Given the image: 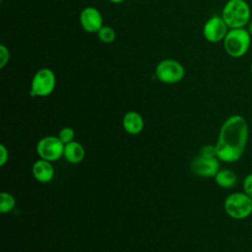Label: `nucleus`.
<instances>
[{
  "label": "nucleus",
  "mask_w": 252,
  "mask_h": 252,
  "mask_svg": "<svg viewBox=\"0 0 252 252\" xmlns=\"http://www.w3.org/2000/svg\"><path fill=\"white\" fill-rule=\"evenodd\" d=\"M55 84L56 78L53 71L42 68L34 74L30 94L32 96H47L54 91Z\"/></svg>",
  "instance_id": "obj_5"
},
{
  "label": "nucleus",
  "mask_w": 252,
  "mask_h": 252,
  "mask_svg": "<svg viewBox=\"0 0 252 252\" xmlns=\"http://www.w3.org/2000/svg\"><path fill=\"white\" fill-rule=\"evenodd\" d=\"M248 32L249 33L252 35V21L249 22V26H248Z\"/></svg>",
  "instance_id": "obj_22"
},
{
  "label": "nucleus",
  "mask_w": 252,
  "mask_h": 252,
  "mask_svg": "<svg viewBox=\"0 0 252 252\" xmlns=\"http://www.w3.org/2000/svg\"><path fill=\"white\" fill-rule=\"evenodd\" d=\"M219 158L217 157H202L199 156L192 162V170L202 177H215L220 170Z\"/></svg>",
  "instance_id": "obj_9"
},
{
  "label": "nucleus",
  "mask_w": 252,
  "mask_h": 252,
  "mask_svg": "<svg viewBox=\"0 0 252 252\" xmlns=\"http://www.w3.org/2000/svg\"><path fill=\"white\" fill-rule=\"evenodd\" d=\"M9 50L8 48L4 45H0V68H3L9 61Z\"/></svg>",
  "instance_id": "obj_20"
},
{
  "label": "nucleus",
  "mask_w": 252,
  "mask_h": 252,
  "mask_svg": "<svg viewBox=\"0 0 252 252\" xmlns=\"http://www.w3.org/2000/svg\"><path fill=\"white\" fill-rule=\"evenodd\" d=\"M243 192L252 199V173L247 174L243 179Z\"/></svg>",
  "instance_id": "obj_18"
},
{
  "label": "nucleus",
  "mask_w": 252,
  "mask_h": 252,
  "mask_svg": "<svg viewBox=\"0 0 252 252\" xmlns=\"http://www.w3.org/2000/svg\"><path fill=\"white\" fill-rule=\"evenodd\" d=\"M64 158L71 163H79L85 158V149L78 142H70L64 147Z\"/></svg>",
  "instance_id": "obj_13"
},
{
  "label": "nucleus",
  "mask_w": 252,
  "mask_h": 252,
  "mask_svg": "<svg viewBox=\"0 0 252 252\" xmlns=\"http://www.w3.org/2000/svg\"><path fill=\"white\" fill-rule=\"evenodd\" d=\"M249 138V126L246 119L234 114L221 125L216 144L217 156L220 160L235 162L243 155Z\"/></svg>",
  "instance_id": "obj_1"
},
{
  "label": "nucleus",
  "mask_w": 252,
  "mask_h": 252,
  "mask_svg": "<svg viewBox=\"0 0 252 252\" xmlns=\"http://www.w3.org/2000/svg\"><path fill=\"white\" fill-rule=\"evenodd\" d=\"M122 124L125 131L132 135L139 134L144 128L143 117L135 111L127 112L123 117Z\"/></svg>",
  "instance_id": "obj_12"
},
{
  "label": "nucleus",
  "mask_w": 252,
  "mask_h": 252,
  "mask_svg": "<svg viewBox=\"0 0 252 252\" xmlns=\"http://www.w3.org/2000/svg\"><path fill=\"white\" fill-rule=\"evenodd\" d=\"M110 2H112V3H116V4H119V3H122V2H124L125 0H109Z\"/></svg>",
  "instance_id": "obj_23"
},
{
  "label": "nucleus",
  "mask_w": 252,
  "mask_h": 252,
  "mask_svg": "<svg viewBox=\"0 0 252 252\" xmlns=\"http://www.w3.org/2000/svg\"><path fill=\"white\" fill-rule=\"evenodd\" d=\"M74 136H75V133H74V130L71 127H64L60 130L58 138L61 140V142L64 145H66V144L73 141Z\"/></svg>",
  "instance_id": "obj_17"
},
{
  "label": "nucleus",
  "mask_w": 252,
  "mask_h": 252,
  "mask_svg": "<svg viewBox=\"0 0 252 252\" xmlns=\"http://www.w3.org/2000/svg\"><path fill=\"white\" fill-rule=\"evenodd\" d=\"M250 44L251 34L244 28L230 29L223 39L224 50L233 58L244 56L249 50Z\"/></svg>",
  "instance_id": "obj_3"
},
{
  "label": "nucleus",
  "mask_w": 252,
  "mask_h": 252,
  "mask_svg": "<svg viewBox=\"0 0 252 252\" xmlns=\"http://www.w3.org/2000/svg\"><path fill=\"white\" fill-rule=\"evenodd\" d=\"M224 211L234 220H244L252 214V199L244 192H234L224 201Z\"/></svg>",
  "instance_id": "obj_4"
},
{
  "label": "nucleus",
  "mask_w": 252,
  "mask_h": 252,
  "mask_svg": "<svg viewBox=\"0 0 252 252\" xmlns=\"http://www.w3.org/2000/svg\"><path fill=\"white\" fill-rule=\"evenodd\" d=\"M32 174L34 178L42 183L49 182L54 176V169L50 161L45 159L36 160L32 165Z\"/></svg>",
  "instance_id": "obj_11"
},
{
  "label": "nucleus",
  "mask_w": 252,
  "mask_h": 252,
  "mask_svg": "<svg viewBox=\"0 0 252 252\" xmlns=\"http://www.w3.org/2000/svg\"><path fill=\"white\" fill-rule=\"evenodd\" d=\"M250 17L251 10L245 0H228L221 12V18L230 29L244 28Z\"/></svg>",
  "instance_id": "obj_2"
},
{
  "label": "nucleus",
  "mask_w": 252,
  "mask_h": 252,
  "mask_svg": "<svg viewBox=\"0 0 252 252\" xmlns=\"http://www.w3.org/2000/svg\"><path fill=\"white\" fill-rule=\"evenodd\" d=\"M227 25L220 16L210 18L203 28V34L205 38L213 43L223 40L227 33Z\"/></svg>",
  "instance_id": "obj_8"
},
{
  "label": "nucleus",
  "mask_w": 252,
  "mask_h": 252,
  "mask_svg": "<svg viewBox=\"0 0 252 252\" xmlns=\"http://www.w3.org/2000/svg\"><path fill=\"white\" fill-rule=\"evenodd\" d=\"M80 22L83 29L88 32H95L102 27V17L94 7L85 8L80 15Z\"/></svg>",
  "instance_id": "obj_10"
},
{
  "label": "nucleus",
  "mask_w": 252,
  "mask_h": 252,
  "mask_svg": "<svg viewBox=\"0 0 252 252\" xmlns=\"http://www.w3.org/2000/svg\"><path fill=\"white\" fill-rule=\"evenodd\" d=\"M216 183L224 189H229L237 183V175L230 169H220L215 176Z\"/></svg>",
  "instance_id": "obj_14"
},
{
  "label": "nucleus",
  "mask_w": 252,
  "mask_h": 252,
  "mask_svg": "<svg viewBox=\"0 0 252 252\" xmlns=\"http://www.w3.org/2000/svg\"><path fill=\"white\" fill-rule=\"evenodd\" d=\"M156 75L162 83L175 84L183 79L184 68L175 60L165 59L158 64L156 68Z\"/></svg>",
  "instance_id": "obj_6"
},
{
  "label": "nucleus",
  "mask_w": 252,
  "mask_h": 252,
  "mask_svg": "<svg viewBox=\"0 0 252 252\" xmlns=\"http://www.w3.org/2000/svg\"><path fill=\"white\" fill-rule=\"evenodd\" d=\"M199 156H202V157H209V158H212V157H217V158H218L216 146H212V145H206V146H204V147L201 149Z\"/></svg>",
  "instance_id": "obj_19"
},
{
  "label": "nucleus",
  "mask_w": 252,
  "mask_h": 252,
  "mask_svg": "<svg viewBox=\"0 0 252 252\" xmlns=\"http://www.w3.org/2000/svg\"><path fill=\"white\" fill-rule=\"evenodd\" d=\"M9 155H8V151L5 148L4 145H0V165L3 166L7 160H8Z\"/></svg>",
  "instance_id": "obj_21"
},
{
  "label": "nucleus",
  "mask_w": 252,
  "mask_h": 252,
  "mask_svg": "<svg viewBox=\"0 0 252 252\" xmlns=\"http://www.w3.org/2000/svg\"><path fill=\"white\" fill-rule=\"evenodd\" d=\"M16 206V199L13 195L7 192L0 194V212L2 214L11 212Z\"/></svg>",
  "instance_id": "obj_15"
},
{
  "label": "nucleus",
  "mask_w": 252,
  "mask_h": 252,
  "mask_svg": "<svg viewBox=\"0 0 252 252\" xmlns=\"http://www.w3.org/2000/svg\"><path fill=\"white\" fill-rule=\"evenodd\" d=\"M250 69H251V74H252V63H251V68Z\"/></svg>",
  "instance_id": "obj_24"
},
{
  "label": "nucleus",
  "mask_w": 252,
  "mask_h": 252,
  "mask_svg": "<svg viewBox=\"0 0 252 252\" xmlns=\"http://www.w3.org/2000/svg\"><path fill=\"white\" fill-rule=\"evenodd\" d=\"M97 36L100 41L104 43H110L115 39V32L112 28L107 26H102L97 32Z\"/></svg>",
  "instance_id": "obj_16"
},
{
  "label": "nucleus",
  "mask_w": 252,
  "mask_h": 252,
  "mask_svg": "<svg viewBox=\"0 0 252 252\" xmlns=\"http://www.w3.org/2000/svg\"><path fill=\"white\" fill-rule=\"evenodd\" d=\"M64 147L65 145L58 137L48 136L38 141L36 145V152L42 159L54 161L63 156Z\"/></svg>",
  "instance_id": "obj_7"
}]
</instances>
